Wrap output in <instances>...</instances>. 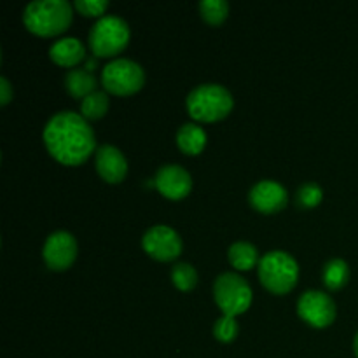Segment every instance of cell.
<instances>
[{
    "label": "cell",
    "mask_w": 358,
    "mask_h": 358,
    "mask_svg": "<svg viewBox=\"0 0 358 358\" xmlns=\"http://www.w3.org/2000/svg\"><path fill=\"white\" fill-rule=\"evenodd\" d=\"M73 6L77 7L79 13L86 14V16H100L108 7V0H76Z\"/></svg>",
    "instance_id": "obj_24"
},
{
    "label": "cell",
    "mask_w": 358,
    "mask_h": 358,
    "mask_svg": "<svg viewBox=\"0 0 358 358\" xmlns=\"http://www.w3.org/2000/svg\"><path fill=\"white\" fill-rule=\"evenodd\" d=\"M96 77L87 69H72L65 73V87L73 98H86L96 91Z\"/></svg>",
    "instance_id": "obj_15"
},
{
    "label": "cell",
    "mask_w": 358,
    "mask_h": 358,
    "mask_svg": "<svg viewBox=\"0 0 358 358\" xmlns=\"http://www.w3.org/2000/svg\"><path fill=\"white\" fill-rule=\"evenodd\" d=\"M10 98H13V86H10L9 79L2 76L0 77V103H9Z\"/></svg>",
    "instance_id": "obj_25"
},
{
    "label": "cell",
    "mask_w": 358,
    "mask_h": 358,
    "mask_svg": "<svg viewBox=\"0 0 358 358\" xmlns=\"http://www.w3.org/2000/svg\"><path fill=\"white\" fill-rule=\"evenodd\" d=\"M199 13L205 17L206 23L220 24L229 14V3L227 0H201Z\"/></svg>",
    "instance_id": "obj_21"
},
{
    "label": "cell",
    "mask_w": 358,
    "mask_h": 358,
    "mask_svg": "<svg viewBox=\"0 0 358 358\" xmlns=\"http://www.w3.org/2000/svg\"><path fill=\"white\" fill-rule=\"evenodd\" d=\"M42 255L49 269L63 271L70 268L77 257V241L69 231H55L45 240Z\"/></svg>",
    "instance_id": "obj_10"
},
{
    "label": "cell",
    "mask_w": 358,
    "mask_h": 358,
    "mask_svg": "<svg viewBox=\"0 0 358 358\" xmlns=\"http://www.w3.org/2000/svg\"><path fill=\"white\" fill-rule=\"evenodd\" d=\"M142 247L150 257L157 261H173L182 252V238L175 229L159 224L145 231Z\"/></svg>",
    "instance_id": "obj_9"
},
{
    "label": "cell",
    "mask_w": 358,
    "mask_h": 358,
    "mask_svg": "<svg viewBox=\"0 0 358 358\" xmlns=\"http://www.w3.org/2000/svg\"><path fill=\"white\" fill-rule=\"evenodd\" d=\"M322 199H324V189L317 182H304L296 192V203L303 210L315 208Z\"/></svg>",
    "instance_id": "obj_22"
},
{
    "label": "cell",
    "mask_w": 358,
    "mask_h": 358,
    "mask_svg": "<svg viewBox=\"0 0 358 358\" xmlns=\"http://www.w3.org/2000/svg\"><path fill=\"white\" fill-rule=\"evenodd\" d=\"M171 280L178 290L189 292L198 283V273H196L194 266H191L189 262H177L171 268Z\"/></svg>",
    "instance_id": "obj_20"
},
{
    "label": "cell",
    "mask_w": 358,
    "mask_h": 358,
    "mask_svg": "<svg viewBox=\"0 0 358 358\" xmlns=\"http://www.w3.org/2000/svg\"><path fill=\"white\" fill-rule=\"evenodd\" d=\"M322 278H324V283L327 285V289H343L350 280V266L346 264V261H343V259H331V261L324 266Z\"/></svg>",
    "instance_id": "obj_18"
},
{
    "label": "cell",
    "mask_w": 358,
    "mask_h": 358,
    "mask_svg": "<svg viewBox=\"0 0 358 358\" xmlns=\"http://www.w3.org/2000/svg\"><path fill=\"white\" fill-rule=\"evenodd\" d=\"M94 156H96L94 164H96L98 173L108 184H119L128 173V161L115 145L103 143L98 147Z\"/></svg>",
    "instance_id": "obj_13"
},
{
    "label": "cell",
    "mask_w": 358,
    "mask_h": 358,
    "mask_svg": "<svg viewBox=\"0 0 358 358\" xmlns=\"http://www.w3.org/2000/svg\"><path fill=\"white\" fill-rule=\"evenodd\" d=\"M49 56L58 65L72 66L86 58V48L77 37H63L49 48Z\"/></svg>",
    "instance_id": "obj_14"
},
{
    "label": "cell",
    "mask_w": 358,
    "mask_h": 358,
    "mask_svg": "<svg viewBox=\"0 0 358 358\" xmlns=\"http://www.w3.org/2000/svg\"><path fill=\"white\" fill-rule=\"evenodd\" d=\"M177 143L182 152L196 156V154H199L205 149L206 131L201 126L196 124V122H185V124H182L178 128Z\"/></svg>",
    "instance_id": "obj_16"
},
{
    "label": "cell",
    "mask_w": 358,
    "mask_h": 358,
    "mask_svg": "<svg viewBox=\"0 0 358 358\" xmlns=\"http://www.w3.org/2000/svg\"><path fill=\"white\" fill-rule=\"evenodd\" d=\"M248 201L255 210L262 213H275L280 212L289 203V192L280 182L266 180L257 182L248 192Z\"/></svg>",
    "instance_id": "obj_12"
},
{
    "label": "cell",
    "mask_w": 358,
    "mask_h": 358,
    "mask_svg": "<svg viewBox=\"0 0 358 358\" xmlns=\"http://www.w3.org/2000/svg\"><path fill=\"white\" fill-rule=\"evenodd\" d=\"M187 110L196 121H219L233 110V94L222 84L205 83L187 94Z\"/></svg>",
    "instance_id": "obj_3"
},
{
    "label": "cell",
    "mask_w": 358,
    "mask_h": 358,
    "mask_svg": "<svg viewBox=\"0 0 358 358\" xmlns=\"http://www.w3.org/2000/svg\"><path fill=\"white\" fill-rule=\"evenodd\" d=\"M23 23L44 37L62 34L72 23V6L66 0H34L24 6Z\"/></svg>",
    "instance_id": "obj_2"
},
{
    "label": "cell",
    "mask_w": 358,
    "mask_h": 358,
    "mask_svg": "<svg viewBox=\"0 0 358 358\" xmlns=\"http://www.w3.org/2000/svg\"><path fill=\"white\" fill-rule=\"evenodd\" d=\"M213 297L217 306L227 317L245 313L252 304V287L238 273H222L213 283Z\"/></svg>",
    "instance_id": "obj_6"
},
{
    "label": "cell",
    "mask_w": 358,
    "mask_h": 358,
    "mask_svg": "<svg viewBox=\"0 0 358 358\" xmlns=\"http://www.w3.org/2000/svg\"><path fill=\"white\" fill-rule=\"evenodd\" d=\"M108 110V94L96 90L80 101V114L86 119H100Z\"/></svg>",
    "instance_id": "obj_19"
},
{
    "label": "cell",
    "mask_w": 358,
    "mask_h": 358,
    "mask_svg": "<svg viewBox=\"0 0 358 358\" xmlns=\"http://www.w3.org/2000/svg\"><path fill=\"white\" fill-rule=\"evenodd\" d=\"M299 278L297 261L283 250H271L259 261V280L273 294H289Z\"/></svg>",
    "instance_id": "obj_4"
},
{
    "label": "cell",
    "mask_w": 358,
    "mask_h": 358,
    "mask_svg": "<svg viewBox=\"0 0 358 358\" xmlns=\"http://www.w3.org/2000/svg\"><path fill=\"white\" fill-rule=\"evenodd\" d=\"M229 262L240 271H247V269H252L255 264H257L261 259H259V252L255 248V245L248 243V241H236L229 247Z\"/></svg>",
    "instance_id": "obj_17"
},
{
    "label": "cell",
    "mask_w": 358,
    "mask_h": 358,
    "mask_svg": "<svg viewBox=\"0 0 358 358\" xmlns=\"http://www.w3.org/2000/svg\"><path fill=\"white\" fill-rule=\"evenodd\" d=\"M297 313L304 322L322 329L336 320L338 308L329 294H324L322 290H306L297 301Z\"/></svg>",
    "instance_id": "obj_8"
},
{
    "label": "cell",
    "mask_w": 358,
    "mask_h": 358,
    "mask_svg": "<svg viewBox=\"0 0 358 358\" xmlns=\"http://www.w3.org/2000/svg\"><path fill=\"white\" fill-rule=\"evenodd\" d=\"M238 334V322L234 320V317H227L222 315L219 320L213 325V336H215L219 341L222 343H231Z\"/></svg>",
    "instance_id": "obj_23"
},
{
    "label": "cell",
    "mask_w": 358,
    "mask_h": 358,
    "mask_svg": "<svg viewBox=\"0 0 358 358\" xmlns=\"http://www.w3.org/2000/svg\"><path fill=\"white\" fill-rule=\"evenodd\" d=\"M145 72L142 65L128 58H115L101 70V84L105 90L117 96H128L142 90Z\"/></svg>",
    "instance_id": "obj_7"
},
{
    "label": "cell",
    "mask_w": 358,
    "mask_h": 358,
    "mask_svg": "<svg viewBox=\"0 0 358 358\" xmlns=\"http://www.w3.org/2000/svg\"><path fill=\"white\" fill-rule=\"evenodd\" d=\"M353 352H355V355L358 358V332H357V336H355V341H353Z\"/></svg>",
    "instance_id": "obj_26"
},
{
    "label": "cell",
    "mask_w": 358,
    "mask_h": 358,
    "mask_svg": "<svg viewBox=\"0 0 358 358\" xmlns=\"http://www.w3.org/2000/svg\"><path fill=\"white\" fill-rule=\"evenodd\" d=\"M157 191L168 199H182L191 192V173L180 164H163L154 177Z\"/></svg>",
    "instance_id": "obj_11"
},
{
    "label": "cell",
    "mask_w": 358,
    "mask_h": 358,
    "mask_svg": "<svg viewBox=\"0 0 358 358\" xmlns=\"http://www.w3.org/2000/svg\"><path fill=\"white\" fill-rule=\"evenodd\" d=\"M42 136L49 154L70 166L84 163L96 149L93 128L83 114L73 110L56 112L45 124Z\"/></svg>",
    "instance_id": "obj_1"
},
{
    "label": "cell",
    "mask_w": 358,
    "mask_h": 358,
    "mask_svg": "<svg viewBox=\"0 0 358 358\" xmlns=\"http://www.w3.org/2000/svg\"><path fill=\"white\" fill-rule=\"evenodd\" d=\"M129 42V24L117 14L98 17L90 30V48L96 56H114Z\"/></svg>",
    "instance_id": "obj_5"
}]
</instances>
